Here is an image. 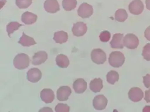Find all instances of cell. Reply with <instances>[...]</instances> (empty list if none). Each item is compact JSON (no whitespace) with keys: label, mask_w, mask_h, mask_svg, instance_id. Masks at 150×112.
Returning a JSON list of instances; mask_svg holds the SVG:
<instances>
[{"label":"cell","mask_w":150,"mask_h":112,"mask_svg":"<svg viewBox=\"0 0 150 112\" xmlns=\"http://www.w3.org/2000/svg\"><path fill=\"white\" fill-rule=\"evenodd\" d=\"M30 60L27 54L21 53L17 54L13 59V64L14 67L19 70L27 69L29 66Z\"/></svg>","instance_id":"1"},{"label":"cell","mask_w":150,"mask_h":112,"mask_svg":"<svg viewBox=\"0 0 150 112\" xmlns=\"http://www.w3.org/2000/svg\"><path fill=\"white\" fill-rule=\"evenodd\" d=\"M125 57L122 53L118 51L113 52L110 54L109 63L114 68H120L124 64Z\"/></svg>","instance_id":"2"},{"label":"cell","mask_w":150,"mask_h":112,"mask_svg":"<svg viewBox=\"0 0 150 112\" xmlns=\"http://www.w3.org/2000/svg\"><path fill=\"white\" fill-rule=\"evenodd\" d=\"M91 60L97 64H103L106 61V54L101 49H94L91 54Z\"/></svg>","instance_id":"3"},{"label":"cell","mask_w":150,"mask_h":112,"mask_svg":"<svg viewBox=\"0 0 150 112\" xmlns=\"http://www.w3.org/2000/svg\"><path fill=\"white\" fill-rule=\"evenodd\" d=\"M123 45L127 48L130 49H134L137 48L139 44L138 38L133 34H128L124 37Z\"/></svg>","instance_id":"4"},{"label":"cell","mask_w":150,"mask_h":112,"mask_svg":"<svg viewBox=\"0 0 150 112\" xmlns=\"http://www.w3.org/2000/svg\"><path fill=\"white\" fill-rule=\"evenodd\" d=\"M78 14L82 18H89L93 13L92 6L84 2L81 4L78 9Z\"/></svg>","instance_id":"5"},{"label":"cell","mask_w":150,"mask_h":112,"mask_svg":"<svg viewBox=\"0 0 150 112\" xmlns=\"http://www.w3.org/2000/svg\"><path fill=\"white\" fill-rule=\"evenodd\" d=\"M144 9V6L141 0H134L128 6L130 13L134 15H138L141 14Z\"/></svg>","instance_id":"6"},{"label":"cell","mask_w":150,"mask_h":112,"mask_svg":"<svg viewBox=\"0 0 150 112\" xmlns=\"http://www.w3.org/2000/svg\"><path fill=\"white\" fill-rule=\"evenodd\" d=\"M108 104V100L103 95H98L94 98L93 106L96 110H102L105 109Z\"/></svg>","instance_id":"7"},{"label":"cell","mask_w":150,"mask_h":112,"mask_svg":"<svg viewBox=\"0 0 150 112\" xmlns=\"http://www.w3.org/2000/svg\"><path fill=\"white\" fill-rule=\"evenodd\" d=\"M128 98L133 102H137L142 100L144 97L142 90L139 88H131L128 93Z\"/></svg>","instance_id":"8"},{"label":"cell","mask_w":150,"mask_h":112,"mask_svg":"<svg viewBox=\"0 0 150 112\" xmlns=\"http://www.w3.org/2000/svg\"><path fill=\"white\" fill-rule=\"evenodd\" d=\"M72 93V90L68 86H61L57 92V98L60 101H65L69 99Z\"/></svg>","instance_id":"9"},{"label":"cell","mask_w":150,"mask_h":112,"mask_svg":"<svg viewBox=\"0 0 150 112\" xmlns=\"http://www.w3.org/2000/svg\"><path fill=\"white\" fill-rule=\"evenodd\" d=\"M87 30L86 24L83 22H78L74 24L72 32L74 36L77 37H81L84 36Z\"/></svg>","instance_id":"10"},{"label":"cell","mask_w":150,"mask_h":112,"mask_svg":"<svg viewBox=\"0 0 150 112\" xmlns=\"http://www.w3.org/2000/svg\"><path fill=\"white\" fill-rule=\"evenodd\" d=\"M41 71L37 68H32L27 73V79L30 82L37 83L41 79Z\"/></svg>","instance_id":"11"},{"label":"cell","mask_w":150,"mask_h":112,"mask_svg":"<svg viewBox=\"0 0 150 112\" xmlns=\"http://www.w3.org/2000/svg\"><path fill=\"white\" fill-rule=\"evenodd\" d=\"M44 8L48 13H56L60 11V6L57 0H46L44 4Z\"/></svg>","instance_id":"12"},{"label":"cell","mask_w":150,"mask_h":112,"mask_svg":"<svg viewBox=\"0 0 150 112\" xmlns=\"http://www.w3.org/2000/svg\"><path fill=\"white\" fill-rule=\"evenodd\" d=\"M123 34H115L113 35L111 41L110 42L111 48L114 49H123L124 45L123 43Z\"/></svg>","instance_id":"13"},{"label":"cell","mask_w":150,"mask_h":112,"mask_svg":"<svg viewBox=\"0 0 150 112\" xmlns=\"http://www.w3.org/2000/svg\"><path fill=\"white\" fill-rule=\"evenodd\" d=\"M40 97L45 104H50L54 100V92L50 89H44L41 92Z\"/></svg>","instance_id":"14"},{"label":"cell","mask_w":150,"mask_h":112,"mask_svg":"<svg viewBox=\"0 0 150 112\" xmlns=\"http://www.w3.org/2000/svg\"><path fill=\"white\" fill-rule=\"evenodd\" d=\"M48 54L45 51H39L33 56L32 64L34 65H39L47 60Z\"/></svg>","instance_id":"15"},{"label":"cell","mask_w":150,"mask_h":112,"mask_svg":"<svg viewBox=\"0 0 150 112\" xmlns=\"http://www.w3.org/2000/svg\"><path fill=\"white\" fill-rule=\"evenodd\" d=\"M73 88L76 93L81 94L86 91L87 83L83 79H78L73 83Z\"/></svg>","instance_id":"16"},{"label":"cell","mask_w":150,"mask_h":112,"mask_svg":"<svg viewBox=\"0 0 150 112\" xmlns=\"http://www.w3.org/2000/svg\"><path fill=\"white\" fill-rule=\"evenodd\" d=\"M37 20V15L30 12H25L21 16V21L25 24H32L35 23Z\"/></svg>","instance_id":"17"},{"label":"cell","mask_w":150,"mask_h":112,"mask_svg":"<svg viewBox=\"0 0 150 112\" xmlns=\"http://www.w3.org/2000/svg\"><path fill=\"white\" fill-rule=\"evenodd\" d=\"M103 88V80L101 78H95L90 83V89L93 92H99Z\"/></svg>","instance_id":"18"},{"label":"cell","mask_w":150,"mask_h":112,"mask_svg":"<svg viewBox=\"0 0 150 112\" xmlns=\"http://www.w3.org/2000/svg\"><path fill=\"white\" fill-rule=\"evenodd\" d=\"M53 40L57 43L62 44L65 43L68 40V35L67 33L64 31H59L54 33Z\"/></svg>","instance_id":"19"},{"label":"cell","mask_w":150,"mask_h":112,"mask_svg":"<svg viewBox=\"0 0 150 112\" xmlns=\"http://www.w3.org/2000/svg\"><path fill=\"white\" fill-rule=\"evenodd\" d=\"M18 43L21 45L22 46H27V47L34 45L37 44L33 38L25 35L24 32H23V35L20 38Z\"/></svg>","instance_id":"20"},{"label":"cell","mask_w":150,"mask_h":112,"mask_svg":"<svg viewBox=\"0 0 150 112\" xmlns=\"http://www.w3.org/2000/svg\"><path fill=\"white\" fill-rule=\"evenodd\" d=\"M57 65L61 68H67L69 64V60L67 56L64 54H59L56 59Z\"/></svg>","instance_id":"21"},{"label":"cell","mask_w":150,"mask_h":112,"mask_svg":"<svg viewBox=\"0 0 150 112\" xmlns=\"http://www.w3.org/2000/svg\"><path fill=\"white\" fill-rule=\"evenodd\" d=\"M106 79L109 84L114 85L115 82L118 81L119 75L116 71L111 70L107 74Z\"/></svg>","instance_id":"22"},{"label":"cell","mask_w":150,"mask_h":112,"mask_svg":"<svg viewBox=\"0 0 150 112\" xmlns=\"http://www.w3.org/2000/svg\"><path fill=\"white\" fill-rule=\"evenodd\" d=\"M62 7L66 11H70L76 8L77 4V0H63Z\"/></svg>","instance_id":"23"},{"label":"cell","mask_w":150,"mask_h":112,"mask_svg":"<svg viewBox=\"0 0 150 112\" xmlns=\"http://www.w3.org/2000/svg\"><path fill=\"white\" fill-rule=\"evenodd\" d=\"M115 20L119 22H124L127 19L128 14L126 10L119 9L115 12Z\"/></svg>","instance_id":"24"},{"label":"cell","mask_w":150,"mask_h":112,"mask_svg":"<svg viewBox=\"0 0 150 112\" xmlns=\"http://www.w3.org/2000/svg\"><path fill=\"white\" fill-rule=\"evenodd\" d=\"M23 25L17 22H11L9 23L7 26V32L8 36L10 37L11 34L13 33L15 31L18 30L20 27Z\"/></svg>","instance_id":"25"},{"label":"cell","mask_w":150,"mask_h":112,"mask_svg":"<svg viewBox=\"0 0 150 112\" xmlns=\"http://www.w3.org/2000/svg\"><path fill=\"white\" fill-rule=\"evenodd\" d=\"M33 0H16V5L20 9H25L32 4Z\"/></svg>","instance_id":"26"},{"label":"cell","mask_w":150,"mask_h":112,"mask_svg":"<svg viewBox=\"0 0 150 112\" xmlns=\"http://www.w3.org/2000/svg\"><path fill=\"white\" fill-rule=\"evenodd\" d=\"M142 55L147 61H150V43H147L143 48Z\"/></svg>","instance_id":"27"},{"label":"cell","mask_w":150,"mask_h":112,"mask_svg":"<svg viewBox=\"0 0 150 112\" xmlns=\"http://www.w3.org/2000/svg\"><path fill=\"white\" fill-rule=\"evenodd\" d=\"M56 112H69L70 107L66 104H58L54 108Z\"/></svg>","instance_id":"28"},{"label":"cell","mask_w":150,"mask_h":112,"mask_svg":"<svg viewBox=\"0 0 150 112\" xmlns=\"http://www.w3.org/2000/svg\"><path fill=\"white\" fill-rule=\"evenodd\" d=\"M99 37L101 41L103 42H107L109 41L110 39L111 34L108 31H103L100 33Z\"/></svg>","instance_id":"29"},{"label":"cell","mask_w":150,"mask_h":112,"mask_svg":"<svg viewBox=\"0 0 150 112\" xmlns=\"http://www.w3.org/2000/svg\"><path fill=\"white\" fill-rule=\"evenodd\" d=\"M143 83L145 87L150 89V74H147L145 76L143 77Z\"/></svg>","instance_id":"30"},{"label":"cell","mask_w":150,"mask_h":112,"mask_svg":"<svg viewBox=\"0 0 150 112\" xmlns=\"http://www.w3.org/2000/svg\"><path fill=\"white\" fill-rule=\"evenodd\" d=\"M145 37L147 40L150 41V26L147 27L145 30Z\"/></svg>","instance_id":"31"},{"label":"cell","mask_w":150,"mask_h":112,"mask_svg":"<svg viewBox=\"0 0 150 112\" xmlns=\"http://www.w3.org/2000/svg\"><path fill=\"white\" fill-rule=\"evenodd\" d=\"M144 99L147 103L150 102V89L148 91H145V97Z\"/></svg>","instance_id":"32"},{"label":"cell","mask_w":150,"mask_h":112,"mask_svg":"<svg viewBox=\"0 0 150 112\" xmlns=\"http://www.w3.org/2000/svg\"><path fill=\"white\" fill-rule=\"evenodd\" d=\"M39 112H53L52 109L50 108H48V107H45V108H42L41 109L38 111Z\"/></svg>","instance_id":"33"},{"label":"cell","mask_w":150,"mask_h":112,"mask_svg":"<svg viewBox=\"0 0 150 112\" xmlns=\"http://www.w3.org/2000/svg\"><path fill=\"white\" fill-rule=\"evenodd\" d=\"M146 8L150 11V0H146Z\"/></svg>","instance_id":"34"},{"label":"cell","mask_w":150,"mask_h":112,"mask_svg":"<svg viewBox=\"0 0 150 112\" xmlns=\"http://www.w3.org/2000/svg\"><path fill=\"white\" fill-rule=\"evenodd\" d=\"M143 112H150V106H146L145 108H144L143 110Z\"/></svg>","instance_id":"35"},{"label":"cell","mask_w":150,"mask_h":112,"mask_svg":"<svg viewBox=\"0 0 150 112\" xmlns=\"http://www.w3.org/2000/svg\"><path fill=\"white\" fill-rule=\"evenodd\" d=\"M6 2H7L6 0H1V8L4 7V6Z\"/></svg>","instance_id":"36"}]
</instances>
